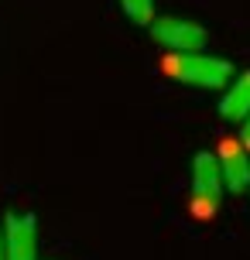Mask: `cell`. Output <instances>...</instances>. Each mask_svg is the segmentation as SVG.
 Instances as JSON below:
<instances>
[{
  "instance_id": "obj_6",
  "label": "cell",
  "mask_w": 250,
  "mask_h": 260,
  "mask_svg": "<svg viewBox=\"0 0 250 260\" xmlns=\"http://www.w3.org/2000/svg\"><path fill=\"white\" fill-rule=\"evenodd\" d=\"M250 113V72L237 76L230 82V89L223 92L220 100V117L230 120V123H240V120Z\"/></svg>"
},
{
  "instance_id": "obj_9",
  "label": "cell",
  "mask_w": 250,
  "mask_h": 260,
  "mask_svg": "<svg viewBox=\"0 0 250 260\" xmlns=\"http://www.w3.org/2000/svg\"><path fill=\"white\" fill-rule=\"evenodd\" d=\"M0 260H7V247H4V233H0Z\"/></svg>"
},
{
  "instance_id": "obj_4",
  "label": "cell",
  "mask_w": 250,
  "mask_h": 260,
  "mask_svg": "<svg viewBox=\"0 0 250 260\" xmlns=\"http://www.w3.org/2000/svg\"><path fill=\"white\" fill-rule=\"evenodd\" d=\"M7 260H38V222L27 212H7L4 219Z\"/></svg>"
},
{
  "instance_id": "obj_7",
  "label": "cell",
  "mask_w": 250,
  "mask_h": 260,
  "mask_svg": "<svg viewBox=\"0 0 250 260\" xmlns=\"http://www.w3.org/2000/svg\"><path fill=\"white\" fill-rule=\"evenodd\" d=\"M120 7L134 24H151L154 21V0H120Z\"/></svg>"
},
{
  "instance_id": "obj_8",
  "label": "cell",
  "mask_w": 250,
  "mask_h": 260,
  "mask_svg": "<svg viewBox=\"0 0 250 260\" xmlns=\"http://www.w3.org/2000/svg\"><path fill=\"white\" fill-rule=\"evenodd\" d=\"M240 144H243V147H250V113L240 120Z\"/></svg>"
},
{
  "instance_id": "obj_1",
  "label": "cell",
  "mask_w": 250,
  "mask_h": 260,
  "mask_svg": "<svg viewBox=\"0 0 250 260\" xmlns=\"http://www.w3.org/2000/svg\"><path fill=\"white\" fill-rule=\"evenodd\" d=\"M161 72L182 86H196V89H223L233 79V65L216 55L202 52H171L161 58Z\"/></svg>"
},
{
  "instance_id": "obj_2",
  "label": "cell",
  "mask_w": 250,
  "mask_h": 260,
  "mask_svg": "<svg viewBox=\"0 0 250 260\" xmlns=\"http://www.w3.org/2000/svg\"><path fill=\"white\" fill-rule=\"evenodd\" d=\"M151 38L168 52H202L209 45V31L189 17H158L151 21Z\"/></svg>"
},
{
  "instance_id": "obj_5",
  "label": "cell",
  "mask_w": 250,
  "mask_h": 260,
  "mask_svg": "<svg viewBox=\"0 0 250 260\" xmlns=\"http://www.w3.org/2000/svg\"><path fill=\"white\" fill-rule=\"evenodd\" d=\"M220 168H223V185L230 192L250 188V157L240 141H223V147H220Z\"/></svg>"
},
{
  "instance_id": "obj_3",
  "label": "cell",
  "mask_w": 250,
  "mask_h": 260,
  "mask_svg": "<svg viewBox=\"0 0 250 260\" xmlns=\"http://www.w3.org/2000/svg\"><path fill=\"white\" fill-rule=\"evenodd\" d=\"M223 168H220V154L212 151H199L192 161V192L196 202L206 206V212L220 209V195H223Z\"/></svg>"
}]
</instances>
